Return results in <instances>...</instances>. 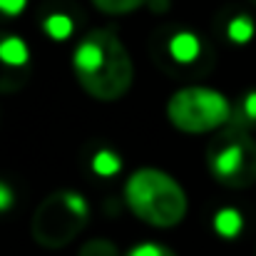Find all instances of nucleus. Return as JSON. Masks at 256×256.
<instances>
[{"instance_id": "nucleus-18", "label": "nucleus", "mask_w": 256, "mask_h": 256, "mask_svg": "<svg viewBox=\"0 0 256 256\" xmlns=\"http://www.w3.org/2000/svg\"><path fill=\"white\" fill-rule=\"evenodd\" d=\"M154 12H164V10H170V0H150L147 2Z\"/></svg>"}, {"instance_id": "nucleus-13", "label": "nucleus", "mask_w": 256, "mask_h": 256, "mask_svg": "<svg viewBox=\"0 0 256 256\" xmlns=\"http://www.w3.org/2000/svg\"><path fill=\"white\" fill-rule=\"evenodd\" d=\"M120 167H122V160L114 152H110V150H102V152H97L92 157V170L100 176H114L120 172Z\"/></svg>"}, {"instance_id": "nucleus-15", "label": "nucleus", "mask_w": 256, "mask_h": 256, "mask_svg": "<svg viewBox=\"0 0 256 256\" xmlns=\"http://www.w3.org/2000/svg\"><path fill=\"white\" fill-rule=\"evenodd\" d=\"M127 256H176L172 252L170 246H164V244H157V242H142V244H137V246H132Z\"/></svg>"}, {"instance_id": "nucleus-16", "label": "nucleus", "mask_w": 256, "mask_h": 256, "mask_svg": "<svg viewBox=\"0 0 256 256\" xmlns=\"http://www.w3.org/2000/svg\"><path fill=\"white\" fill-rule=\"evenodd\" d=\"M28 8V0H0V20L18 18Z\"/></svg>"}, {"instance_id": "nucleus-2", "label": "nucleus", "mask_w": 256, "mask_h": 256, "mask_svg": "<svg viewBox=\"0 0 256 256\" xmlns=\"http://www.w3.org/2000/svg\"><path fill=\"white\" fill-rule=\"evenodd\" d=\"M124 202L137 219L150 226L170 229L186 216V192L167 172L142 167L132 172L124 184Z\"/></svg>"}, {"instance_id": "nucleus-10", "label": "nucleus", "mask_w": 256, "mask_h": 256, "mask_svg": "<svg viewBox=\"0 0 256 256\" xmlns=\"http://www.w3.org/2000/svg\"><path fill=\"white\" fill-rule=\"evenodd\" d=\"M254 32H256L254 20H252L249 15H244V12L234 15V18L226 22V38H229L232 42H236V45L249 42V40L254 38Z\"/></svg>"}, {"instance_id": "nucleus-4", "label": "nucleus", "mask_w": 256, "mask_h": 256, "mask_svg": "<svg viewBox=\"0 0 256 256\" xmlns=\"http://www.w3.org/2000/svg\"><path fill=\"white\" fill-rule=\"evenodd\" d=\"M206 170L226 189H246L256 182V140L246 130L226 124L206 147Z\"/></svg>"}, {"instance_id": "nucleus-9", "label": "nucleus", "mask_w": 256, "mask_h": 256, "mask_svg": "<svg viewBox=\"0 0 256 256\" xmlns=\"http://www.w3.org/2000/svg\"><path fill=\"white\" fill-rule=\"evenodd\" d=\"M42 30L52 38V40H68L75 32V20L68 12H50L42 18Z\"/></svg>"}, {"instance_id": "nucleus-17", "label": "nucleus", "mask_w": 256, "mask_h": 256, "mask_svg": "<svg viewBox=\"0 0 256 256\" xmlns=\"http://www.w3.org/2000/svg\"><path fill=\"white\" fill-rule=\"evenodd\" d=\"M12 204H15V192H12V186L0 179V214H2V212H10Z\"/></svg>"}, {"instance_id": "nucleus-1", "label": "nucleus", "mask_w": 256, "mask_h": 256, "mask_svg": "<svg viewBox=\"0 0 256 256\" xmlns=\"http://www.w3.org/2000/svg\"><path fill=\"white\" fill-rule=\"evenodd\" d=\"M72 72L92 100H122L134 80L130 50L110 28L90 30L72 52Z\"/></svg>"}, {"instance_id": "nucleus-5", "label": "nucleus", "mask_w": 256, "mask_h": 256, "mask_svg": "<svg viewBox=\"0 0 256 256\" xmlns=\"http://www.w3.org/2000/svg\"><path fill=\"white\" fill-rule=\"evenodd\" d=\"M167 117L179 132H186V134L216 132L229 124L232 102L212 87L189 85L176 90L170 97Z\"/></svg>"}, {"instance_id": "nucleus-8", "label": "nucleus", "mask_w": 256, "mask_h": 256, "mask_svg": "<svg viewBox=\"0 0 256 256\" xmlns=\"http://www.w3.org/2000/svg\"><path fill=\"white\" fill-rule=\"evenodd\" d=\"M232 127L236 130H252L256 127V90L242 94V100L232 107V120H229Z\"/></svg>"}, {"instance_id": "nucleus-12", "label": "nucleus", "mask_w": 256, "mask_h": 256, "mask_svg": "<svg viewBox=\"0 0 256 256\" xmlns=\"http://www.w3.org/2000/svg\"><path fill=\"white\" fill-rule=\"evenodd\" d=\"M147 2L150 0H92V5L104 15H130Z\"/></svg>"}, {"instance_id": "nucleus-14", "label": "nucleus", "mask_w": 256, "mask_h": 256, "mask_svg": "<svg viewBox=\"0 0 256 256\" xmlns=\"http://www.w3.org/2000/svg\"><path fill=\"white\" fill-rule=\"evenodd\" d=\"M78 256H120V249L110 239H90Z\"/></svg>"}, {"instance_id": "nucleus-6", "label": "nucleus", "mask_w": 256, "mask_h": 256, "mask_svg": "<svg viewBox=\"0 0 256 256\" xmlns=\"http://www.w3.org/2000/svg\"><path fill=\"white\" fill-rule=\"evenodd\" d=\"M154 60L160 70L170 78H204L214 65V52L209 42L186 28H174L162 32L154 45Z\"/></svg>"}, {"instance_id": "nucleus-19", "label": "nucleus", "mask_w": 256, "mask_h": 256, "mask_svg": "<svg viewBox=\"0 0 256 256\" xmlns=\"http://www.w3.org/2000/svg\"><path fill=\"white\" fill-rule=\"evenodd\" d=\"M249 2H252V5H256V0H249Z\"/></svg>"}, {"instance_id": "nucleus-11", "label": "nucleus", "mask_w": 256, "mask_h": 256, "mask_svg": "<svg viewBox=\"0 0 256 256\" xmlns=\"http://www.w3.org/2000/svg\"><path fill=\"white\" fill-rule=\"evenodd\" d=\"M242 226H244V222H242V214H239L236 209H222V212H216V216H214V229H216V234L224 236V239L239 236Z\"/></svg>"}, {"instance_id": "nucleus-3", "label": "nucleus", "mask_w": 256, "mask_h": 256, "mask_svg": "<svg viewBox=\"0 0 256 256\" xmlns=\"http://www.w3.org/2000/svg\"><path fill=\"white\" fill-rule=\"evenodd\" d=\"M90 222V204L75 189H60L45 196L30 222V234L42 249H62L78 239Z\"/></svg>"}, {"instance_id": "nucleus-7", "label": "nucleus", "mask_w": 256, "mask_h": 256, "mask_svg": "<svg viewBox=\"0 0 256 256\" xmlns=\"http://www.w3.org/2000/svg\"><path fill=\"white\" fill-rule=\"evenodd\" d=\"M32 75L30 48L15 32H0V94L20 92Z\"/></svg>"}]
</instances>
